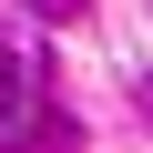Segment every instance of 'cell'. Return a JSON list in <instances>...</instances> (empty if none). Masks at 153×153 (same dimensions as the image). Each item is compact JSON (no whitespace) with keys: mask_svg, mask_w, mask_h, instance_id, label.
I'll return each mask as SVG.
<instances>
[{"mask_svg":"<svg viewBox=\"0 0 153 153\" xmlns=\"http://www.w3.org/2000/svg\"><path fill=\"white\" fill-rule=\"evenodd\" d=\"M41 123V82H31V51L10 41V31H0V143H21Z\"/></svg>","mask_w":153,"mask_h":153,"instance_id":"cell-1","label":"cell"},{"mask_svg":"<svg viewBox=\"0 0 153 153\" xmlns=\"http://www.w3.org/2000/svg\"><path fill=\"white\" fill-rule=\"evenodd\" d=\"M82 10H92V0H41V21H51V31H61V21H82Z\"/></svg>","mask_w":153,"mask_h":153,"instance_id":"cell-2","label":"cell"}]
</instances>
